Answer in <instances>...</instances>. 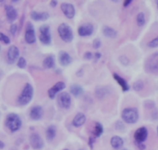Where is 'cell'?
<instances>
[{
  "label": "cell",
  "mask_w": 158,
  "mask_h": 150,
  "mask_svg": "<svg viewBox=\"0 0 158 150\" xmlns=\"http://www.w3.org/2000/svg\"><path fill=\"white\" fill-rule=\"evenodd\" d=\"M33 96V87L29 82H27L17 99V103L21 106L27 105L32 100Z\"/></svg>",
  "instance_id": "1"
},
{
  "label": "cell",
  "mask_w": 158,
  "mask_h": 150,
  "mask_svg": "<svg viewBox=\"0 0 158 150\" xmlns=\"http://www.w3.org/2000/svg\"><path fill=\"white\" fill-rule=\"evenodd\" d=\"M110 143L112 148H115V149H119L123 146L124 142L122 138L118 135H115L111 139Z\"/></svg>",
  "instance_id": "20"
},
{
  "label": "cell",
  "mask_w": 158,
  "mask_h": 150,
  "mask_svg": "<svg viewBox=\"0 0 158 150\" xmlns=\"http://www.w3.org/2000/svg\"><path fill=\"white\" fill-rule=\"evenodd\" d=\"M4 147H5V143H4L2 141L0 140V149H2V148H4Z\"/></svg>",
  "instance_id": "42"
},
{
  "label": "cell",
  "mask_w": 158,
  "mask_h": 150,
  "mask_svg": "<svg viewBox=\"0 0 158 150\" xmlns=\"http://www.w3.org/2000/svg\"><path fill=\"white\" fill-rule=\"evenodd\" d=\"M86 121V117L83 113H77L75 115V117H74L72 121L73 126H74L75 128H78V127H81L85 123Z\"/></svg>",
  "instance_id": "18"
},
{
  "label": "cell",
  "mask_w": 158,
  "mask_h": 150,
  "mask_svg": "<svg viewBox=\"0 0 158 150\" xmlns=\"http://www.w3.org/2000/svg\"><path fill=\"white\" fill-rule=\"evenodd\" d=\"M0 41L5 43L6 44H9L10 43V39L9 38V37H7L6 35L1 33V32H0Z\"/></svg>",
  "instance_id": "32"
},
{
  "label": "cell",
  "mask_w": 158,
  "mask_h": 150,
  "mask_svg": "<svg viewBox=\"0 0 158 150\" xmlns=\"http://www.w3.org/2000/svg\"><path fill=\"white\" fill-rule=\"evenodd\" d=\"M95 138H93V137L89 138V146H90L92 148H93V144H94V142H95Z\"/></svg>",
  "instance_id": "37"
},
{
  "label": "cell",
  "mask_w": 158,
  "mask_h": 150,
  "mask_svg": "<svg viewBox=\"0 0 158 150\" xmlns=\"http://www.w3.org/2000/svg\"><path fill=\"white\" fill-rule=\"evenodd\" d=\"M136 145L139 150H144L146 148V145L143 143H136Z\"/></svg>",
  "instance_id": "38"
},
{
  "label": "cell",
  "mask_w": 158,
  "mask_h": 150,
  "mask_svg": "<svg viewBox=\"0 0 158 150\" xmlns=\"http://www.w3.org/2000/svg\"><path fill=\"white\" fill-rule=\"evenodd\" d=\"M66 85L64 82L60 81V82H57L55 85L53 86L51 89H49L48 90V96L51 99H54L56 96V95L59 93V92L62 91L65 88Z\"/></svg>",
  "instance_id": "13"
},
{
  "label": "cell",
  "mask_w": 158,
  "mask_h": 150,
  "mask_svg": "<svg viewBox=\"0 0 158 150\" xmlns=\"http://www.w3.org/2000/svg\"><path fill=\"white\" fill-rule=\"evenodd\" d=\"M79 150H85V149H83V148H81V149H79Z\"/></svg>",
  "instance_id": "46"
},
{
  "label": "cell",
  "mask_w": 158,
  "mask_h": 150,
  "mask_svg": "<svg viewBox=\"0 0 158 150\" xmlns=\"http://www.w3.org/2000/svg\"><path fill=\"white\" fill-rule=\"evenodd\" d=\"M58 101L60 106L65 109H68L71 105V95L67 92H63L59 95Z\"/></svg>",
  "instance_id": "11"
},
{
  "label": "cell",
  "mask_w": 158,
  "mask_h": 150,
  "mask_svg": "<svg viewBox=\"0 0 158 150\" xmlns=\"http://www.w3.org/2000/svg\"><path fill=\"white\" fill-rule=\"evenodd\" d=\"M113 78L115 81L118 83V85L120 86L122 90L123 91H128L130 90V86H129L128 82L125 80L123 77H121L120 76H118L116 73H114L113 74Z\"/></svg>",
  "instance_id": "19"
},
{
  "label": "cell",
  "mask_w": 158,
  "mask_h": 150,
  "mask_svg": "<svg viewBox=\"0 0 158 150\" xmlns=\"http://www.w3.org/2000/svg\"><path fill=\"white\" fill-rule=\"evenodd\" d=\"M109 93V90L108 88L104 86H101L98 87V88L96 89V91H95V94H96V96L99 99H102L104 98L105 96H107L108 94Z\"/></svg>",
  "instance_id": "26"
},
{
  "label": "cell",
  "mask_w": 158,
  "mask_h": 150,
  "mask_svg": "<svg viewBox=\"0 0 158 150\" xmlns=\"http://www.w3.org/2000/svg\"><path fill=\"white\" fill-rule=\"evenodd\" d=\"M16 30H17V25L16 24H13L10 27V33L13 35H15V33H16Z\"/></svg>",
  "instance_id": "36"
},
{
  "label": "cell",
  "mask_w": 158,
  "mask_h": 150,
  "mask_svg": "<svg viewBox=\"0 0 158 150\" xmlns=\"http://www.w3.org/2000/svg\"><path fill=\"white\" fill-rule=\"evenodd\" d=\"M17 66L20 68H25L27 66V61L23 57H19L17 62Z\"/></svg>",
  "instance_id": "30"
},
{
  "label": "cell",
  "mask_w": 158,
  "mask_h": 150,
  "mask_svg": "<svg viewBox=\"0 0 158 150\" xmlns=\"http://www.w3.org/2000/svg\"><path fill=\"white\" fill-rule=\"evenodd\" d=\"M57 31H58L59 36L60 37L63 41L66 43H70L73 41L74 34H73V31L71 27L68 24H65V23L60 24L57 28Z\"/></svg>",
  "instance_id": "4"
},
{
  "label": "cell",
  "mask_w": 158,
  "mask_h": 150,
  "mask_svg": "<svg viewBox=\"0 0 158 150\" xmlns=\"http://www.w3.org/2000/svg\"><path fill=\"white\" fill-rule=\"evenodd\" d=\"M6 10V13L7 19L10 21H14L16 20V18H17V12L15 10V8H13L12 6H6L5 8Z\"/></svg>",
  "instance_id": "21"
},
{
  "label": "cell",
  "mask_w": 158,
  "mask_h": 150,
  "mask_svg": "<svg viewBox=\"0 0 158 150\" xmlns=\"http://www.w3.org/2000/svg\"><path fill=\"white\" fill-rule=\"evenodd\" d=\"M136 23H137V25L139 27H143V26L145 25L146 18L143 13H138L137 16H136Z\"/></svg>",
  "instance_id": "28"
},
{
  "label": "cell",
  "mask_w": 158,
  "mask_h": 150,
  "mask_svg": "<svg viewBox=\"0 0 158 150\" xmlns=\"http://www.w3.org/2000/svg\"><path fill=\"white\" fill-rule=\"evenodd\" d=\"M30 17L35 21L47 20L49 18V13L48 12H36L33 11L30 13Z\"/></svg>",
  "instance_id": "17"
},
{
  "label": "cell",
  "mask_w": 158,
  "mask_h": 150,
  "mask_svg": "<svg viewBox=\"0 0 158 150\" xmlns=\"http://www.w3.org/2000/svg\"><path fill=\"white\" fill-rule=\"evenodd\" d=\"M101 45H102V42L99 39L97 38V39L94 40L93 43H92V47H93L95 49L99 48V47H101Z\"/></svg>",
  "instance_id": "33"
},
{
  "label": "cell",
  "mask_w": 158,
  "mask_h": 150,
  "mask_svg": "<svg viewBox=\"0 0 158 150\" xmlns=\"http://www.w3.org/2000/svg\"><path fill=\"white\" fill-rule=\"evenodd\" d=\"M144 68L147 73L158 74V52L151 55L146 60Z\"/></svg>",
  "instance_id": "5"
},
{
  "label": "cell",
  "mask_w": 158,
  "mask_h": 150,
  "mask_svg": "<svg viewBox=\"0 0 158 150\" xmlns=\"http://www.w3.org/2000/svg\"><path fill=\"white\" fill-rule=\"evenodd\" d=\"M60 10H62L64 16L68 19H72L75 15V9L74 6L71 3H68V2L62 3L60 5Z\"/></svg>",
  "instance_id": "10"
},
{
  "label": "cell",
  "mask_w": 158,
  "mask_h": 150,
  "mask_svg": "<svg viewBox=\"0 0 158 150\" xmlns=\"http://www.w3.org/2000/svg\"><path fill=\"white\" fill-rule=\"evenodd\" d=\"M148 137V130L145 127L139 128L134 133L135 143H143Z\"/></svg>",
  "instance_id": "8"
},
{
  "label": "cell",
  "mask_w": 158,
  "mask_h": 150,
  "mask_svg": "<svg viewBox=\"0 0 158 150\" xmlns=\"http://www.w3.org/2000/svg\"><path fill=\"white\" fill-rule=\"evenodd\" d=\"M147 46L149 47H151V48H154V47H158V37H156V38L153 39L152 41H150V42L147 44Z\"/></svg>",
  "instance_id": "31"
},
{
  "label": "cell",
  "mask_w": 158,
  "mask_h": 150,
  "mask_svg": "<svg viewBox=\"0 0 158 150\" xmlns=\"http://www.w3.org/2000/svg\"><path fill=\"white\" fill-rule=\"evenodd\" d=\"M94 32V27L92 24H84L81 25L77 29V33L81 37H87L90 36Z\"/></svg>",
  "instance_id": "12"
},
{
  "label": "cell",
  "mask_w": 158,
  "mask_h": 150,
  "mask_svg": "<svg viewBox=\"0 0 158 150\" xmlns=\"http://www.w3.org/2000/svg\"><path fill=\"white\" fill-rule=\"evenodd\" d=\"M156 132H157V135H158V126H157V128H156Z\"/></svg>",
  "instance_id": "44"
},
{
  "label": "cell",
  "mask_w": 158,
  "mask_h": 150,
  "mask_svg": "<svg viewBox=\"0 0 158 150\" xmlns=\"http://www.w3.org/2000/svg\"><path fill=\"white\" fill-rule=\"evenodd\" d=\"M55 61L52 55H49L44 59L43 62V65L45 68H52L54 66Z\"/></svg>",
  "instance_id": "25"
},
{
  "label": "cell",
  "mask_w": 158,
  "mask_h": 150,
  "mask_svg": "<svg viewBox=\"0 0 158 150\" xmlns=\"http://www.w3.org/2000/svg\"><path fill=\"white\" fill-rule=\"evenodd\" d=\"M103 131H104V128H103L102 125L99 122H96L95 123V128H94V135H95V138L100 137V136L102 135Z\"/></svg>",
  "instance_id": "27"
},
{
  "label": "cell",
  "mask_w": 158,
  "mask_h": 150,
  "mask_svg": "<svg viewBox=\"0 0 158 150\" xmlns=\"http://www.w3.org/2000/svg\"><path fill=\"white\" fill-rule=\"evenodd\" d=\"M6 126L12 131H18L22 126V121H21L20 117L18 114L11 113L7 115L6 119Z\"/></svg>",
  "instance_id": "2"
},
{
  "label": "cell",
  "mask_w": 158,
  "mask_h": 150,
  "mask_svg": "<svg viewBox=\"0 0 158 150\" xmlns=\"http://www.w3.org/2000/svg\"><path fill=\"white\" fill-rule=\"evenodd\" d=\"M122 118L126 123L135 124L139 119V112L136 108H127L122 111Z\"/></svg>",
  "instance_id": "3"
},
{
  "label": "cell",
  "mask_w": 158,
  "mask_h": 150,
  "mask_svg": "<svg viewBox=\"0 0 158 150\" xmlns=\"http://www.w3.org/2000/svg\"><path fill=\"white\" fill-rule=\"evenodd\" d=\"M119 62L122 63V65H127L130 63V60H129L128 58L126 57V56H121V57L119 58Z\"/></svg>",
  "instance_id": "34"
},
{
  "label": "cell",
  "mask_w": 158,
  "mask_h": 150,
  "mask_svg": "<svg viewBox=\"0 0 158 150\" xmlns=\"http://www.w3.org/2000/svg\"><path fill=\"white\" fill-rule=\"evenodd\" d=\"M132 2H133L132 0H126L125 2H124V3H123V7H127L129 5H130V4H131Z\"/></svg>",
  "instance_id": "40"
},
{
  "label": "cell",
  "mask_w": 158,
  "mask_h": 150,
  "mask_svg": "<svg viewBox=\"0 0 158 150\" xmlns=\"http://www.w3.org/2000/svg\"><path fill=\"white\" fill-rule=\"evenodd\" d=\"M30 143L33 149L40 150L44 148V142L42 138L37 133H32L30 135Z\"/></svg>",
  "instance_id": "7"
},
{
  "label": "cell",
  "mask_w": 158,
  "mask_h": 150,
  "mask_svg": "<svg viewBox=\"0 0 158 150\" xmlns=\"http://www.w3.org/2000/svg\"><path fill=\"white\" fill-rule=\"evenodd\" d=\"M40 41L45 45H49L51 44V34L50 31V27L48 25H42L40 27Z\"/></svg>",
  "instance_id": "6"
},
{
  "label": "cell",
  "mask_w": 158,
  "mask_h": 150,
  "mask_svg": "<svg viewBox=\"0 0 158 150\" xmlns=\"http://www.w3.org/2000/svg\"><path fill=\"white\" fill-rule=\"evenodd\" d=\"M19 56V50L16 46L12 45L10 46V48L7 52V58H8V62L10 64L13 63L16 61V59Z\"/></svg>",
  "instance_id": "15"
},
{
  "label": "cell",
  "mask_w": 158,
  "mask_h": 150,
  "mask_svg": "<svg viewBox=\"0 0 158 150\" xmlns=\"http://www.w3.org/2000/svg\"><path fill=\"white\" fill-rule=\"evenodd\" d=\"M64 150H69V149H68V148H64Z\"/></svg>",
  "instance_id": "45"
},
{
  "label": "cell",
  "mask_w": 158,
  "mask_h": 150,
  "mask_svg": "<svg viewBox=\"0 0 158 150\" xmlns=\"http://www.w3.org/2000/svg\"><path fill=\"white\" fill-rule=\"evenodd\" d=\"M144 83L142 80H138L135 82L133 85V88L135 91H140L143 89Z\"/></svg>",
  "instance_id": "29"
},
{
  "label": "cell",
  "mask_w": 158,
  "mask_h": 150,
  "mask_svg": "<svg viewBox=\"0 0 158 150\" xmlns=\"http://www.w3.org/2000/svg\"><path fill=\"white\" fill-rule=\"evenodd\" d=\"M93 57V55H92V52L90 51H87L84 54V59H86V60H91Z\"/></svg>",
  "instance_id": "35"
},
{
  "label": "cell",
  "mask_w": 158,
  "mask_h": 150,
  "mask_svg": "<svg viewBox=\"0 0 158 150\" xmlns=\"http://www.w3.org/2000/svg\"><path fill=\"white\" fill-rule=\"evenodd\" d=\"M156 7H157V9H158V0L157 1H156Z\"/></svg>",
  "instance_id": "43"
},
{
  "label": "cell",
  "mask_w": 158,
  "mask_h": 150,
  "mask_svg": "<svg viewBox=\"0 0 158 150\" xmlns=\"http://www.w3.org/2000/svg\"><path fill=\"white\" fill-rule=\"evenodd\" d=\"M94 56H95V61H98V60H99L100 58L102 57V55H101V53H100V52H96Z\"/></svg>",
  "instance_id": "39"
},
{
  "label": "cell",
  "mask_w": 158,
  "mask_h": 150,
  "mask_svg": "<svg viewBox=\"0 0 158 150\" xmlns=\"http://www.w3.org/2000/svg\"><path fill=\"white\" fill-rule=\"evenodd\" d=\"M102 33L105 37L108 38H111V39H114L116 38L117 36V32L116 30H114L113 28L108 26H105L102 28Z\"/></svg>",
  "instance_id": "22"
},
{
  "label": "cell",
  "mask_w": 158,
  "mask_h": 150,
  "mask_svg": "<svg viewBox=\"0 0 158 150\" xmlns=\"http://www.w3.org/2000/svg\"><path fill=\"white\" fill-rule=\"evenodd\" d=\"M57 1H56V0L55 1H54V0L51 1V6L53 7V8H54V7L57 6Z\"/></svg>",
  "instance_id": "41"
},
{
  "label": "cell",
  "mask_w": 158,
  "mask_h": 150,
  "mask_svg": "<svg viewBox=\"0 0 158 150\" xmlns=\"http://www.w3.org/2000/svg\"><path fill=\"white\" fill-rule=\"evenodd\" d=\"M70 91H71V93L74 96H79L82 95L83 92V88L81 86L77 85V84H74V85L71 86V88H70Z\"/></svg>",
  "instance_id": "24"
},
{
  "label": "cell",
  "mask_w": 158,
  "mask_h": 150,
  "mask_svg": "<svg viewBox=\"0 0 158 150\" xmlns=\"http://www.w3.org/2000/svg\"><path fill=\"white\" fill-rule=\"evenodd\" d=\"M44 115V109L41 106H34L30 111V117L33 121H39Z\"/></svg>",
  "instance_id": "14"
},
{
  "label": "cell",
  "mask_w": 158,
  "mask_h": 150,
  "mask_svg": "<svg viewBox=\"0 0 158 150\" xmlns=\"http://www.w3.org/2000/svg\"><path fill=\"white\" fill-rule=\"evenodd\" d=\"M59 62L62 66H68L72 62L73 59L71 56L66 51H61L59 53Z\"/></svg>",
  "instance_id": "16"
},
{
  "label": "cell",
  "mask_w": 158,
  "mask_h": 150,
  "mask_svg": "<svg viewBox=\"0 0 158 150\" xmlns=\"http://www.w3.org/2000/svg\"><path fill=\"white\" fill-rule=\"evenodd\" d=\"M56 132H57V130H56V127L54 125H51L48 127L46 131V138L48 141L51 142L54 140L56 136Z\"/></svg>",
  "instance_id": "23"
},
{
  "label": "cell",
  "mask_w": 158,
  "mask_h": 150,
  "mask_svg": "<svg viewBox=\"0 0 158 150\" xmlns=\"http://www.w3.org/2000/svg\"><path fill=\"white\" fill-rule=\"evenodd\" d=\"M25 41L28 44H34L36 41V33H35L34 27L31 23H27V29L25 33Z\"/></svg>",
  "instance_id": "9"
},
{
  "label": "cell",
  "mask_w": 158,
  "mask_h": 150,
  "mask_svg": "<svg viewBox=\"0 0 158 150\" xmlns=\"http://www.w3.org/2000/svg\"><path fill=\"white\" fill-rule=\"evenodd\" d=\"M122 150H127V149H125V148H123V149H122Z\"/></svg>",
  "instance_id": "47"
}]
</instances>
